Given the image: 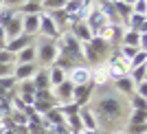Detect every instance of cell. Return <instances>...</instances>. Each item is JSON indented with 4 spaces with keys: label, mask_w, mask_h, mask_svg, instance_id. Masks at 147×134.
I'll use <instances>...</instances> for the list:
<instances>
[{
    "label": "cell",
    "mask_w": 147,
    "mask_h": 134,
    "mask_svg": "<svg viewBox=\"0 0 147 134\" xmlns=\"http://www.w3.org/2000/svg\"><path fill=\"white\" fill-rule=\"evenodd\" d=\"M79 119H81V125H84V132H99V119L94 114L92 106L79 108Z\"/></svg>",
    "instance_id": "8"
},
{
    "label": "cell",
    "mask_w": 147,
    "mask_h": 134,
    "mask_svg": "<svg viewBox=\"0 0 147 134\" xmlns=\"http://www.w3.org/2000/svg\"><path fill=\"white\" fill-rule=\"evenodd\" d=\"M59 49H57L55 40H46V37H35V64L40 68H51L55 64Z\"/></svg>",
    "instance_id": "2"
},
{
    "label": "cell",
    "mask_w": 147,
    "mask_h": 134,
    "mask_svg": "<svg viewBox=\"0 0 147 134\" xmlns=\"http://www.w3.org/2000/svg\"><path fill=\"white\" fill-rule=\"evenodd\" d=\"M64 79H66V73H64L61 68H57V66H51V68H49V81H51V88L59 86Z\"/></svg>",
    "instance_id": "25"
},
{
    "label": "cell",
    "mask_w": 147,
    "mask_h": 134,
    "mask_svg": "<svg viewBox=\"0 0 147 134\" xmlns=\"http://www.w3.org/2000/svg\"><path fill=\"white\" fill-rule=\"evenodd\" d=\"M129 108L145 112V110H147V99L145 97H138V95H132V97H129Z\"/></svg>",
    "instance_id": "27"
},
{
    "label": "cell",
    "mask_w": 147,
    "mask_h": 134,
    "mask_svg": "<svg viewBox=\"0 0 147 134\" xmlns=\"http://www.w3.org/2000/svg\"><path fill=\"white\" fill-rule=\"evenodd\" d=\"M26 2H35V5H42L44 0H26Z\"/></svg>",
    "instance_id": "37"
},
{
    "label": "cell",
    "mask_w": 147,
    "mask_h": 134,
    "mask_svg": "<svg viewBox=\"0 0 147 134\" xmlns=\"http://www.w3.org/2000/svg\"><path fill=\"white\" fill-rule=\"evenodd\" d=\"M61 35V31L57 29V24L51 20L49 13H42L40 16V31H37V37H46V40H57Z\"/></svg>",
    "instance_id": "6"
},
{
    "label": "cell",
    "mask_w": 147,
    "mask_h": 134,
    "mask_svg": "<svg viewBox=\"0 0 147 134\" xmlns=\"http://www.w3.org/2000/svg\"><path fill=\"white\" fill-rule=\"evenodd\" d=\"M132 13H138V16H147V0H136L132 5Z\"/></svg>",
    "instance_id": "32"
},
{
    "label": "cell",
    "mask_w": 147,
    "mask_h": 134,
    "mask_svg": "<svg viewBox=\"0 0 147 134\" xmlns=\"http://www.w3.org/2000/svg\"><path fill=\"white\" fill-rule=\"evenodd\" d=\"M123 2H127V5H134L136 0H123Z\"/></svg>",
    "instance_id": "38"
},
{
    "label": "cell",
    "mask_w": 147,
    "mask_h": 134,
    "mask_svg": "<svg viewBox=\"0 0 147 134\" xmlns=\"http://www.w3.org/2000/svg\"><path fill=\"white\" fill-rule=\"evenodd\" d=\"M112 86H114V92H117V95H121V97H132L136 84L129 79V75H125V77H121V79H114Z\"/></svg>",
    "instance_id": "13"
},
{
    "label": "cell",
    "mask_w": 147,
    "mask_h": 134,
    "mask_svg": "<svg viewBox=\"0 0 147 134\" xmlns=\"http://www.w3.org/2000/svg\"><path fill=\"white\" fill-rule=\"evenodd\" d=\"M68 31H70V33L75 35V40H77V42H81V44H88V42L92 40V37H94V35H92V31L88 29V24L84 22V20L75 22V24L70 26Z\"/></svg>",
    "instance_id": "12"
},
{
    "label": "cell",
    "mask_w": 147,
    "mask_h": 134,
    "mask_svg": "<svg viewBox=\"0 0 147 134\" xmlns=\"http://www.w3.org/2000/svg\"><path fill=\"white\" fill-rule=\"evenodd\" d=\"M13 66H16V64H0V79L13 77Z\"/></svg>",
    "instance_id": "33"
},
{
    "label": "cell",
    "mask_w": 147,
    "mask_h": 134,
    "mask_svg": "<svg viewBox=\"0 0 147 134\" xmlns=\"http://www.w3.org/2000/svg\"><path fill=\"white\" fill-rule=\"evenodd\" d=\"M35 42V37H29V35H18V37H13V40H7V46L5 49L9 51V53H20L22 49H26L29 44Z\"/></svg>",
    "instance_id": "16"
},
{
    "label": "cell",
    "mask_w": 147,
    "mask_h": 134,
    "mask_svg": "<svg viewBox=\"0 0 147 134\" xmlns=\"http://www.w3.org/2000/svg\"><path fill=\"white\" fill-rule=\"evenodd\" d=\"M84 22L88 24V29L92 31V35H97L99 31L103 29L105 24H110L108 20L101 16V11H99L97 7H94V2H90L88 5V9H86V16H84Z\"/></svg>",
    "instance_id": "3"
},
{
    "label": "cell",
    "mask_w": 147,
    "mask_h": 134,
    "mask_svg": "<svg viewBox=\"0 0 147 134\" xmlns=\"http://www.w3.org/2000/svg\"><path fill=\"white\" fill-rule=\"evenodd\" d=\"M42 16V13H40ZM40 16H22V33L29 37H37L40 31Z\"/></svg>",
    "instance_id": "14"
},
{
    "label": "cell",
    "mask_w": 147,
    "mask_h": 134,
    "mask_svg": "<svg viewBox=\"0 0 147 134\" xmlns=\"http://www.w3.org/2000/svg\"><path fill=\"white\" fill-rule=\"evenodd\" d=\"M68 0H44L42 2V11L49 13V11H57V9H64Z\"/></svg>",
    "instance_id": "26"
},
{
    "label": "cell",
    "mask_w": 147,
    "mask_h": 134,
    "mask_svg": "<svg viewBox=\"0 0 147 134\" xmlns=\"http://www.w3.org/2000/svg\"><path fill=\"white\" fill-rule=\"evenodd\" d=\"M123 134H147V123H127Z\"/></svg>",
    "instance_id": "28"
},
{
    "label": "cell",
    "mask_w": 147,
    "mask_h": 134,
    "mask_svg": "<svg viewBox=\"0 0 147 134\" xmlns=\"http://www.w3.org/2000/svg\"><path fill=\"white\" fill-rule=\"evenodd\" d=\"M5 35L7 40H13V37H18V35H24L22 33V16H13L11 20H9V24L5 26Z\"/></svg>",
    "instance_id": "18"
},
{
    "label": "cell",
    "mask_w": 147,
    "mask_h": 134,
    "mask_svg": "<svg viewBox=\"0 0 147 134\" xmlns=\"http://www.w3.org/2000/svg\"><path fill=\"white\" fill-rule=\"evenodd\" d=\"M90 46L97 51V55L101 57V60H105V57H108V53H110V46H108V44H105L99 35H94V37L90 40Z\"/></svg>",
    "instance_id": "24"
},
{
    "label": "cell",
    "mask_w": 147,
    "mask_h": 134,
    "mask_svg": "<svg viewBox=\"0 0 147 134\" xmlns=\"http://www.w3.org/2000/svg\"><path fill=\"white\" fill-rule=\"evenodd\" d=\"M92 110L99 121H119L125 112V104L117 92H110V95H101L97 104L92 106Z\"/></svg>",
    "instance_id": "1"
},
{
    "label": "cell",
    "mask_w": 147,
    "mask_h": 134,
    "mask_svg": "<svg viewBox=\"0 0 147 134\" xmlns=\"http://www.w3.org/2000/svg\"><path fill=\"white\" fill-rule=\"evenodd\" d=\"M114 134H123V130H121V132H114Z\"/></svg>",
    "instance_id": "40"
},
{
    "label": "cell",
    "mask_w": 147,
    "mask_h": 134,
    "mask_svg": "<svg viewBox=\"0 0 147 134\" xmlns=\"http://www.w3.org/2000/svg\"><path fill=\"white\" fill-rule=\"evenodd\" d=\"M127 123H147V114H145V112H141V110H132Z\"/></svg>",
    "instance_id": "31"
},
{
    "label": "cell",
    "mask_w": 147,
    "mask_h": 134,
    "mask_svg": "<svg viewBox=\"0 0 147 134\" xmlns=\"http://www.w3.org/2000/svg\"><path fill=\"white\" fill-rule=\"evenodd\" d=\"M49 16H51V20L57 24V29L64 33V31H68V16H66V11L64 9H57V11H49Z\"/></svg>",
    "instance_id": "23"
},
{
    "label": "cell",
    "mask_w": 147,
    "mask_h": 134,
    "mask_svg": "<svg viewBox=\"0 0 147 134\" xmlns=\"http://www.w3.org/2000/svg\"><path fill=\"white\" fill-rule=\"evenodd\" d=\"M16 64H35V42L16 53Z\"/></svg>",
    "instance_id": "19"
},
{
    "label": "cell",
    "mask_w": 147,
    "mask_h": 134,
    "mask_svg": "<svg viewBox=\"0 0 147 134\" xmlns=\"http://www.w3.org/2000/svg\"><path fill=\"white\" fill-rule=\"evenodd\" d=\"M0 64H16V55L9 53V51H0Z\"/></svg>",
    "instance_id": "34"
},
{
    "label": "cell",
    "mask_w": 147,
    "mask_h": 134,
    "mask_svg": "<svg viewBox=\"0 0 147 134\" xmlns=\"http://www.w3.org/2000/svg\"><path fill=\"white\" fill-rule=\"evenodd\" d=\"M112 5H114V11H117L119 22H121V24H125V20L132 16V5L123 2V0H112Z\"/></svg>",
    "instance_id": "21"
},
{
    "label": "cell",
    "mask_w": 147,
    "mask_h": 134,
    "mask_svg": "<svg viewBox=\"0 0 147 134\" xmlns=\"http://www.w3.org/2000/svg\"><path fill=\"white\" fill-rule=\"evenodd\" d=\"M16 13L18 16H40V13H44L42 11V5H35V2H22V5L16 9Z\"/></svg>",
    "instance_id": "22"
},
{
    "label": "cell",
    "mask_w": 147,
    "mask_h": 134,
    "mask_svg": "<svg viewBox=\"0 0 147 134\" xmlns=\"http://www.w3.org/2000/svg\"><path fill=\"white\" fill-rule=\"evenodd\" d=\"M13 16H16V11H13V9H7V7H2V9H0V26L5 29Z\"/></svg>",
    "instance_id": "30"
},
{
    "label": "cell",
    "mask_w": 147,
    "mask_h": 134,
    "mask_svg": "<svg viewBox=\"0 0 147 134\" xmlns=\"http://www.w3.org/2000/svg\"><path fill=\"white\" fill-rule=\"evenodd\" d=\"M125 29L136 31V33H147V16H138V13H132L127 20H125Z\"/></svg>",
    "instance_id": "15"
},
{
    "label": "cell",
    "mask_w": 147,
    "mask_h": 134,
    "mask_svg": "<svg viewBox=\"0 0 147 134\" xmlns=\"http://www.w3.org/2000/svg\"><path fill=\"white\" fill-rule=\"evenodd\" d=\"M141 35H145V33H136V31H129L123 26V33H121V42L123 46H136L138 49V42H141Z\"/></svg>",
    "instance_id": "20"
},
{
    "label": "cell",
    "mask_w": 147,
    "mask_h": 134,
    "mask_svg": "<svg viewBox=\"0 0 147 134\" xmlns=\"http://www.w3.org/2000/svg\"><path fill=\"white\" fill-rule=\"evenodd\" d=\"M5 46H7V35H5V29L0 26V51H5Z\"/></svg>",
    "instance_id": "36"
},
{
    "label": "cell",
    "mask_w": 147,
    "mask_h": 134,
    "mask_svg": "<svg viewBox=\"0 0 147 134\" xmlns=\"http://www.w3.org/2000/svg\"><path fill=\"white\" fill-rule=\"evenodd\" d=\"M94 86L92 84H84V86H75L73 88V104L84 108V106H90L92 97H94Z\"/></svg>",
    "instance_id": "5"
},
{
    "label": "cell",
    "mask_w": 147,
    "mask_h": 134,
    "mask_svg": "<svg viewBox=\"0 0 147 134\" xmlns=\"http://www.w3.org/2000/svg\"><path fill=\"white\" fill-rule=\"evenodd\" d=\"M121 33H123V24H105L97 35L101 37L108 46H112V44H117V46H119V42H121Z\"/></svg>",
    "instance_id": "9"
},
{
    "label": "cell",
    "mask_w": 147,
    "mask_h": 134,
    "mask_svg": "<svg viewBox=\"0 0 147 134\" xmlns=\"http://www.w3.org/2000/svg\"><path fill=\"white\" fill-rule=\"evenodd\" d=\"M105 70H108V75H110V81L121 79V77H125V75L129 73L127 64H125L123 60H119V55H117V53H112V57L105 62Z\"/></svg>",
    "instance_id": "4"
},
{
    "label": "cell",
    "mask_w": 147,
    "mask_h": 134,
    "mask_svg": "<svg viewBox=\"0 0 147 134\" xmlns=\"http://www.w3.org/2000/svg\"><path fill=\"white\" fill-rule=\"evenodd\" d=\"M66 79L70 81L73 86H84V84H92V81H90V66H86V64H79V66H75L73 70H68Z\"/></svg>",
    "instance_id": "7"
},
{
    "label": "cell",
    "mask_w": 147,
    "mask_h": 134,
    "mask_svg": "<svg viewBox=\"0 0 147 134\" xmlns=\"http://www.w3.org/2000/svg\"><path fill=\"white\" fill-rule=\"evenodd\" d=\"M31 84H33V88H35V90H46V88H51L49 68H40V66H37V70H35V75H33Z\"/></svg>",
    "instance_id": "17"
},
{
    "label": "cell",
    "mask_w": 147,
    "mask_h": 134,
    "mask_svg": "<svg viewBox=\"0 0 147 134\" xmlns=\"http://www.w3.org/2000/svg\"><path fill=\"white\" fill-rule=\"evenodd\" d=\"M2 7H5V5H2V0H0V9H2Z\"/></svg>",
    "instance_id": "39"
},
{
    "label": "cell",
    "mask_w": 147,
    "mask_h": 134,
    "mask_svg": "<svg viewBox=\"0 0 147 134\" xmlns=\"http://www.w3.org/2000/svg\"><path fill=\"white\" fill-rule=\"evenodd\" d=\"M145 62H147V51H138V53L132 57V62L127 64V68L132 70V68H138V66H145Z\"/></svg>",
    "instance_id": "29"
},
{
    "label": "cell",
    "mask_w": 147,
    "mask_h": 134,
    "mask_svg": "<svg viewBox=\"0 0 147 134\" xmlns=\"http://www.w3.org/2000/svg\"><path fill=\"white\" fill-rule=\"evenodd\" d=\"M35 70H37V64H16L13 66V79H16V84L29 81V79H33Z\"/></svg>",
    "instance_id": "11"
},
{
    "label": "cell",
    "mask_w": 147,
    "mask_h": 134,
    "mask_svg": "<svg viewBox=\"0 0 147 134\" xmlns=\"http://www.w3.org/2000/svg\"><path fill=\"white\" fill-rule=\"evenodd\" d=\"M73 88H75V86L70 84L68 79H64L59 86H55V88H51V90H53V97H55V104L57 106L70 104V101H73Z\"/></svg>",
    "instance_id": "10"
},
{
    "label": "cell",
    "mask_w": 147,
    "mask_h": 134,
    "mask_svg": "<svg viewBox=\"0 0 147 134\" xmlns=\"http://www.w3.org/2000/svg\"><path fill=\"white\" fill-rule=\"evenodd\" d=\"M22 2H24V0H2V5H5L7 9H13V11H16V9H18Z\"/></svg>",
    "instance_id": "35"
}]
</instances>
